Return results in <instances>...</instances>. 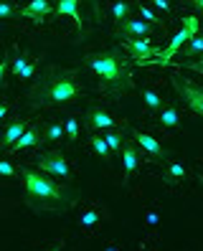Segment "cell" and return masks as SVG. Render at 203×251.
Returning <instances> with one entry per match:
<instances>
[{
	"label": "cell",
	"instance_id": "obj_1",
	"mask_svg": "<svg viewBox=\"0 0 203 251\" xmlns=\"http://www.w3.org/2000/svg\"><path fill=\"white\" fill-rule=\"evenodd\" d=\"M21 178H23L25 201L33 211H66L74 203V196L69 193V188L46 178V173L21 168Z\"/></svg>",
	"mask_w": 203,
	"mask_h": 251
},
{
	"label": "cell",
	"instance_id": "obj_2",
	"mask_svg": "<svg viewBox=\"0 0 203 251\" xmlns=\"http://www.w3.org/2000/svg\"><path fill=\"white\" fill-rule=\"evenodd\" d=\"M86 66L89 71H94L99 81L104 84V89L112 94H125L132 86V76H129V66L122 58L120 51H104L99 56L86 58Z\"/></svg>",
	"mask_w": 203,
	"mask_h": 251
},
{
	"label": "cell",
	"instance_id": "obj_3",
	"mask_svg": "<svg viewBox=\"0 0 203 251\" xmlns=\"http://www.w3.org/2000/svg\"><path fill=\"white\" fill-rule=\"evenodd\" d=\"M79 94L81 92L76 81L71 79V74H49L33 86L31 99L43 101V104H69V101H76Z\"/></svg>",
	"mask_w": 203,
	"mask_h": 251
},
{
	"label": "cell",
	"instance_id": "obj_4",
	"mask_svg": "<svg viewBox=\"0 0 203 251\" xmlns=\"http://www.w3.org/2000/svg\"><path fill=\"white\" fill-rule=\"evenodd\" d=\"M196 31H198V18H196V16H185V18H183V28H180V31H178L176 36H173L170 46H168L160 56H157V64H160V66H168V61H170V58H173V56H176V53L185 46L188 41H191V38L196 36Z\"/></svg>",
	"mask_w": 203,
	"mask_h": 251
},
{
	"label": "cell",
	"instance_id": "obj_5",
	"mask_svg": "<svg viewBox=\"0 0 203 251\" xmlns=\"http://www.w3.org/2000/svg\"><path fill=\"white\" fill-rule=\"evenodd\" d=\"M173 86H176V92L183 97V101L188 104V109L203 117V89H201V86L185 81V79H180V76H173Z\"/></svg>",
	"mask_w": 203,
	"mask_h": 251
},
{
	"label": "cell",
	"instance_id": "obj_6",
	"mask_svg": "<svg viewBox=\"0 0 203 251\" xmlns=\"http://www.w3.org/2000/svg\"><path fill=\"white\" fill-rule=\"evenodd\" d=\"M38 168H41V173L53 175V178H64V180L71 175L69 162L64 160L61 152H46V155H41L38 157Z\"/></svg>",
	"mask_w": 203,
	"mask_h": 251
},
{
	"label": "cell",
	"instance_id": "obj_7",
	"mask_svg": "<svg viewBox=\"0 0 203 251\" xmlns=\"http://www.w3.org/2000/svg\"><path fill=\"white\" fill-rule=\"evenodd\" d=\"M122 43L127 46V51L135 56V61L142 64V66H145V64H150V61H152V56L157 53V49L152 46L148 38H125Z\"/></svg>",
	"mask_w": 203,
	"mask_h": 251
},
{
	"label": "cell",
	"instance_id": "obj_8",
	"mask_svg": "<svg viewBox=\"0 0 203 251\" xmlns=\"http://www.w3.org/2000/svg\"><path fill=\"white\" fill-rule=\"evenodd\" d=\"M51 10H53V5H49V0H31L25 8H21V16L23 18H31L33 23L41 25V21L46 18Z\"/></svg>",
	"mask_w": 203,
	"mask_h": 251
},
{
	"label": "cell",
	"instance_id": "obj_9",
	"mask_svg": "<svg viewBox=\"0 0 203 251\" xmlns=\"http://www.w3.org/2000/svg\"><path fill=\"white\" fill-rule=\"evenodd\" d=\"M86 127L89 129H114V120L99 107H89V112H86Z\"/></svg>",
	"mask_w": 203,
	"mask_h": 251
},
{
	"label": "cell",
	"instance_id": "obj_10",
	"mask_svg": "<svg viewBox=\"0 0 203 251\" xmlns=\"http://www.w3.org/2000/svg\"><path fill=\"white\" fill-rule=\"evenodd\" d=\"M150 28L152 25H148V23H145V21H122V25H120V38L125 41V38H145V36H148L150 33Z\"/></svg>",
	"mask_w": 203,
	"mask_h": 251
},
{
	"label": "cell",
	"instance_id": "obj_11",
	"mask_svg": "<svg viewBox=\"0 0 203 251\" xmlns=\"http://www.w3.org/2000/svg\"><path fill=\"white\" fill-rule=\"evenodd\" d=\"M135 140H137V145L142 147V150H145V152H150L152 157H160V160H165V157H168V150H165V147H163L160 142H157L155 137H150V135H142V132H137V135H135Z\"/></svg>",
	"mask_w": 203,
	"mask_h": 251
},
{
	"label": "cell",
	"instance_id": "obj_12",
	"mask_svg": "<svg viewBox=\"0 0 203 251\" xmlns=\"http://www.w3.org/2000/svg\"><path fill=\"white\" fill-rule=\"evenodd\" d=\"M122 168H125V178H129L135 170H137V162H140V155H137V147L135 145H125L122 147Z\"/></svg>",
	"mask_w": 203,
	"mask_h": 251
},
{
	"label": "cell",
	"instance_id": "obj_13",
	"mask_svg": "<svg viewBox=\"0 0 203 251\" xmlns=\"http://www.w3.org/2000/svg\"><path fill=\"white\" fill-rule=\"evenodd\" d=\"M23 132H25V122H23V120L10 122V125L5 127V132H3V137H0V145H3V147H8V150H10V147L16 145V140L23 135Z\"/></svg>",
	"mask_w": 203,
	"mask_h": 251
},
{
	"label": "cell",
	"instance_id": "obj_14",
	"mask_svg": "<svg viewBox=\"0 0 203 251\" xmlns=\"http://www.w3.org/2000/svg\"><path fill=\"white\" fill-rule=\"evenodd\" d=\"M38 140H41V132H38V127H25V132L16 140V145L10 147L13 152H21V150H28V147H33V145H38Z\"/></svg>",
	"mask_w": 203,
	"mask_h": 251
},
{
	"label": "cell",
	"instance_id": "obj_15",
	"mask_svg": "<svg viewBox=\"0 0 203 251\" xmlns=\"http://www.w3.org/2000/svg\"><path fill=\"white\" fill-rule=\"evenodd\" d=\"M56 13H59V16H69V18H74V23L79 25V31H81L79 0H59V3H56Z\"/></svg>",
	"mask_w": 203,
	"mask_h": 251
},
{
	"label": "cell",
	"instance_id": "obj_16",
	"mask_svg": "<svg viewBox=\"0 0 203 251\" xmlns=\"http://www.w3.org/2000/svg\"><path fill=\"white\" fill-rule=\"evenodd\" d=\"M10 69H13V74H16L18 79H33V74H36V66L28 61V58H23V56H18L16 61L10 64Z\"/></svg>",
	"mask_w": 203,
	"mask_h": 251
},
{
	"label": "cell",
	"instance_id": "obj_17",
	"mask_svg": "<svg viewBox=\"0 0 203 251\" xmlns=\"http://www.w3.org/2000/svg\"><path fill=\"white\" fill-rule=\"evenodd\" d=\"M160 125H163L165 129H176V127L180 125L178 109H176V107H163V112H160Z\"/></svg>",
	"mask_w": 203,
	"mask_h": 251
},
{
	"label": "cell",
	"instance_id": "obj_18",
	"mask_svg": "<svg viewBox=\"0 0 203 251\" xmlns=\"http://www.w3.org/2000/svg\"><path fill=\"white\" fill-rule=\"evenodd\" d=\"M142 101L148 104L150 112H163V99L157 97L152 89H142Z\"/></svg>",
	"mask_w": 203,
	"mask_h": 251
},
{
	"label": "cell",
	"instance_id": "obj_19",
	"mask_svg": "<svg viewBox=\"0 0 203 251\" xmlns=\"http://www.w3.org/2000/svg\"><path fill=\"white\" fill-rule=\"evenodd\" d=\"M104 142H107V147L112 152H122V147H125L122 135H120V132H114V129H104Z\"/></svg>",
	"mask_w": 203,
	"mask_h": 251
},
{
	"label": "cell",
	"instance_id": "obj_20",
	"mask_svg": "<svg viewBox=\"0 0 203 251\" xmlns=\"http://www.w3.org/2000/svg\"><path fill=\"white\" fill-rule=\"evenodd\" d=\"M92 147H94V152L104 160V162H109V157H112V150L107 147V142H104V137H99V135H94L92 137Z\"/></svg>",
	"mask_w": 203,
	"mask_h": 251
},
{
	"label": "cell",
	"instance_id": "obj_21",
	"mask_svg": "<svg viewBox=\"0 0 203 251\" xmlns=\"http://www.w3.org/2000/svg\"><path fill=\"white\" fill-rule=\"evenodd\" d=\"M99 218H102V211H99V208H89V211H84V213H81L79 224H81V228H92Z\"/></svg>",
	"mask_w": 203,
	"mask_h": 251
},
{
	"label": "cell",
	"instance_id": "obj_22",
	"mask_svg": "<svg viewBox=\"0 0 203 251\" xmlns=\"http://www.w3.org/2000/svg\"><path fill=\"white\" fill-rule=\"evenodd\" d=\"M64 135H66L71 142L79 140V120H76V117H69V120L64 122Z\"/></svg>",
	"mask_w": 203,
	"mask_h": 251
},
{
	"label": "cell",
	"instance_id": "obj_23",
	"mask_svg": "<svg viewBox=\"0 0 203 251\" xmlns=\"http://www.w3.org/2000/svg\"><path fill=\"white\" fill-rule=\"evenodd\" d=\"M112 16H114V21H117V23L127 21V16H129V3H127V0H117V3H114Z\"/></svg>",
	"mask_w": 203,
	"mask_h": 251
},
{
	"label": "cell",
	"instance_id": "obj_24",
	"mask_svg": "<svg viewBox=\"0 0 203 251\" xmlns=\"http://www.w3.org/2000/svg\"><path fill=\"white\" fill-rule=\"evenodd\" d=\"M196 53H203V36H193L185 43V56H196Z\"/></svg>",
	"mask_w": 203,
	"mask_h": 251
},
{
	"label": "cell",
	"instance_id": "obj_25",
	"mask_svg": "<svg viewBox=\"0 0 203 251\" xmlns=\"http://www.w3.org/2000/svg\"><path fill=\"white\" fill-rule=\"evenodd\" d=\"M61 135H64V125L51 122V125L46 127V142H56V140H61Z\"/></svg>",
	"mask_w": 203,
	"mask_h": 251
},
{
	"label": "cell",
	"instance_id": "obj_26",
	"mask_svg": "<svg viewBox=\"0 0 203 251\" xmlns=\"http://www.w3.org/2000/svg\"><path fill=\"white\" fill-rule=\"evenodd\" d=\"M168 173H170V178H183V175H185V168L178 165V162H170V165H168Z\"/></svg>",
	"mask_w": 203,
	"mask_h": 251
},
{
	"label": "cell",
	"instance_id": "obj_27",
	"mask_svg": "<svg viewBox=\"0 0 203 251\" xmlns=\"http://www.w3.org/2000/svg\"><path fill=\"white\" fill-rule=\"evenodd\" d=\"M13 13H16V8H13L8 0H0V18H10Z\"/></svg>",
	"mask_w": 203,
	"mask_h": 251
},
{
	"label": "cell",
	"instance_id": "obj_28",
	"mask_svg": "<svg viewBox=\"0 0 203 251\" xmlns=\"http://www.w3.org/2000/svg\"><path fill=\"white\" fill-rule=\"evenodd\" d=\"M0 175H5V178H10V175H16V168H13L8 160H0Z\"/></svg>",
	"mask_w": 203,
	"mask_h": 251
},
{
	"label": "cell",
	"instance_id": "obj_29",
	"mask_svg": "<svg viewBox=\"0 0 203 251\" xmlns=\"http://www.w3.org/2000/svg\"><path fill=\"white\" fill-rule=\"evenodd\" d=\"M140 16L145 18V21H150V23H157V18H155V13L148 8V5H140Z\"/></svg>",
	"mask_w": 203,
	"mask_h": 251
},
{
	"label": "cell",
	"instance_id": "obj_30",
	"mask_svg": "<svg viewBox=\"0 0 203 251\" xmlns=\"http://www.w3.org/2000/svg\"><path fill=\"white\" fill-rule=\"evenodd\" d=\"M185 66L191 69V71H198V74H203V58H201V61H188Z\"/></svg>",
	"mask_w": 203,
	"mask_h": 251
},
{
	"label": "cell",
	"instance_id": "obj_31",
	"mask_svg": "<svg viewBox=\"0 0 203 251\" xmlns=\"http://www.w3.org/2000/svg\"><path fill=\"white\" fill-rule=\"evenodd\" d=\"M152 5H155V8H160L163 13L170 10V3H168V0H152Z\"/></svg>",
	"mask_w": 203,
	"mask_h": 251
},
{
	"label": "cell",
	"instance_id": "obj_32",
	"mask_svg": "<svg viewBox=\"0 0 203 251\" xmlns=\"http://www.w3.org/2000/svg\"><path fill=\"white\" fill-rule=\"evenodd\" d=\"M8 66H10V64L5 61V58H3V61H0V84L5 81V74H8Z\"/></svg>",
	"mask_w": 203,
	"mask_h": 251
},
{
	"label": "cell",
	"instance_id": "obj_33",
	"mask_svg": "<svg viewBox=\"0 0 203 251\" xmlns=\"http://www.w3.org/2000/svg\"><path fill=\"white\" fill-rule=\"evenodd\" d=\"M5 114H8V104H0V120H3Z\"/></svg>",
	"mask_w": 203,
	"mask_h": 251
},
{
	"label": "cell",
	"instance_id": "obj_34",
	"mask_svg": "<svg viewBox=\"0 0 203 251\" xmlns=\"http://www.w3.org/2000/svg\"><path fill=\"white\" fill-rule=\"evenodd\" d=\"M193 5H196V8H198V10L203 13V0H193Z\"/></svg>",
	"mask_w": 203,
	"mask_h": 251
},
{
	"label": "cell",
	"instance_id": "obj_35",
	"mask_svg": "<svg viewBox=\"0 0 203 251\" xmlns=\"http://www.w3.org/2000/svg\"><path fill=\"white\" fill-rule=\"evenodd\" d=\"M46 251H61V244H53V246H49Z\"/></svg>",
	"mask_w": 203,
	"mask_h": 251
},
{
	"label": "cell",
	"instance_id": "obj_36",
	"mask_svg": "<svg viewBox=\"0 0 203 251\" xmlns=\"http://www.w3.org/2000/svg\"><path fill=\"white\" fill-rule=\"evenodd\" d=\"M107 251H117V249H114V246H107Z\"/></svg>",
	"mask_w": 203,
	"mask_h": 251
},
{
	"label": "cell",
	"instance_id": "obj_37",
	"mask_svg": "<svg viewBox=\"0 0 203 251\" xmlns=\"http://www.w3.org/2000/svg\"><path fill=\"white\" fill-rule=\"evenodd\" d=\"M198 180H201V185H203V175H201V178H198Z\"/></svg>",
	"mask_w": 203,
	"mask_h": 251
}]
</instances>
